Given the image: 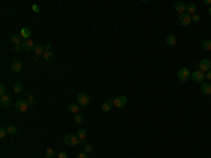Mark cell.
Wrapping results in <instances>:
<instances>
[{"mask_svg":"<svg viewBox=\"0 0 211 158\" xmlns=\"http://www.w3.org/2000/svg\"><path fill=\"white\" fill-rule=\"evenodd\" d=\"M89 102H90V98H89L87 93H85V92H80V93H77L76 96V103L79 106H87Z\"/></svg>","mask_w":211,"mask_h":158,"instance_id":"1","label":"cell"},{"mask_svg":"<svg viewBox=\"0 0 211 158\" xmlns=\"http://www.w3.org/2000/svg\"><path fill=\"white\" fill-rule=\"evenodd\" d=\"M64 143L66 146H77L79 144V137L76 134H66L64 137Z\"/></svg>","mask_w":211,"mask_h":158,"instance_id":"2","label":"cell"},{"mask_svg":"<svg viewBox=\"0 0 211 158\" xmlns=\"http://www.w3.org/2000/svg\"><path fill=\"white\" fill-rule=\"evenodd\" d=\"M177 76H179V79L182 82H186V81H189V78L191 76V74H190V71L187 68H180V69L177 71Z\"/></svg>","mask_w":211,"mask_h":158,"instance_id":"3","label":"cell"},{"mask_svg":"<svg viewBox=\"0 0 211 158\" xmlns=\"http://www.w3.org/2000/svg\"><path fill=\"white\" fill-rule=\"evenodd\" d=\"M14 106H16V109H17L18 111H27V109H28V102L20 99L14 103Z\"/></svg>","mask_w":211,"mask_h":158,"instance_id":"4","label":"cell"},{"mask_svg":"<svg viewBox=\"0 0 211 158\" xmlns=\"http://www.w3.org/2000/svg\"><path fill=\"white\" fill-rule=\"evenodd\" d=\"M0 105L3 109H9L10 106H12V98L9 96V95H3L1 98H0Z\"/></svg>","mask_w":211,"mask_h":158,"instance_id":"5","label":"cell"},{"mask_svg":"<svg viewBox=\"0 0 211 158\" xmlns=\"http://www.w3.org/2000/svg\"><path fill=\"white\" fill-rule=\"evenodd\" d=\"M199 66H200V71L208 72V71L211 69V61L210 59H201L199 62Z\"/></svg>","mask_w":211,"mask_h":158,"instance_id":"6","label":"cell"},{"mask_svg":"<svg viewBox=\"0 0 211 158\" xmlns=\"http://www.w3.org/2000/svg\"><path fill=\"white\" fill-rule=\"evenodd\" d=\"M205 78V75H204V72L203 71H196V72H193L191 74V79H193L194 82H197V83H200V82H203V79Z\"/></svg>","mask_w":211,"mask_h":158,"instance_id":"7","label":"cell"},{"mask_svg":"<svg viewBox=\"0 0 211 158\" xmlns=\"http://www.w3.org/2000/svg\"><path fill=\"white\" fill-rule=\"evenodd\" d=\"M179 23L182 24V25H189V24L191 23V16H190L189 13H183V14H180Z\"/></svg>","mask_w":211,"mask_h":158,"instance_id":"8","label":"cell"},{"mask_svg":"<svg viewBox=\"0 0 211 158\" xmlns=\"http://www.w3.org/2000/svg\"><path fill=\"white\" fill-rule=\"evenodd\" d=\"M127 98L125 96H117L116 99H114V106L116 107H118V109H121V107H124V106L127 105Z\"/></svg>","mask_w":211,"mask_h":158,"instance_id":"9","label":"cell"},{"mask_svg":"<svg viewBox=\"0 0 211 158\" xmlns=\"http://www.w3.org/2000/svg\"><path fill=\"white\" fill-rule=\"evenodd\" d=\"M12 71L13 72H16V74L21 72V71H23V62H21V61H18V59L13 61L12 62Z\"/></svg>","mask_w":211,"mask_h":158,"instance_id":"10","label":"cell"},{"mask_svg":"<svg viewBox=\"0 0 211 158\" xmlns=\"http://www.w3.org/2000/svg\"><path fill=\"white\" fill-rule=\"evenodd\" d=\"M21 47H23V50H25V51H34L35 44L33 42V40H25V41H23Z\"/></svg>","mask_w":211,"mask_h":158,"instance_id":"11","label":"cell"},{"mask_svg":"<svg viewBox=\"0 0 211 158\" xmlns=\"http://www.w3.org/2000/svg\"><path fill=\"white\" fill-rule=\"evenodd\" d=\"M175 10L176 12H179L180 14H183V13L186 12V4H184L183 1H176L175 3Z\"/></svg>","mask_w":211,"mask_h":158,"instance_id":"12","label":"cell"},{"mask_svg":"<svg viewBox=\"0 0 211 158\" xmlns=\"http://www.w3.org/2000/svg\"><path fill=\"white\" fill-rule=\"evenodd\" d=\"M165 41H166V45H176V44H177V38H176V35L169 34L166 37Z\"/></svg>","mask_w":211,"mask_h":158,"instance_id":"13","label":"cell"},{"mask_svg":"<svg viewBox=\"0 0 211 158\" xmlns=\"http://www.w3.org/2000/svg\"><path fill=\"white\" fill-rule=\"evenodd\" d=\"M114 106V100H111V99H108V100H106L104 103H103V106H101V109L104 111H110L111 110V107Z\"/></svg>","mask_w":211,"mask_h":158,"instance_id":"14","label":"cell"},{"mask_svg":"<svg viewBox=\"0 0 211 158\" xmlns=\"http://www.w3.org/2000/svg\"><path fill=\"white\" fill-rule=\"evenodd\" d=\"M20 35H21L23 38H25V40H30V37H31V30H30L28 27H23L21 31H20Z\"/></svg>","mask_w":211,"mask_h":158,"instance_id":"15","label":"cell"},{"mask_svg":"<svg viewBox=\"0 0 211 158\" xmlns=\"http://www.w3.org/2000/svg\"><path fill=\"white\" fill-rule=\"evenodd\" d=\"M201 92L204 95H211V83L210 82H204L201 85Z\"/></svg>","mask_w":211,"mask_h":158,"instance_id":"16","label":"cell"},{"mask_svg":"<svg viewBox=\"0 0 211 158\" xmlns=\"http://www.w3.org/2000/svg\"><path fill=\"white\" fill-rule=\"evenodd\" d=\"M42 58L45 59L47 62H52L53 59H55V55H53L52 51H45V52H44V55H42Z\"/></svg>","mask_w":211,"mask_h":158,"instance_id":"17","label":"cell"},{"mask_svg":"<svg viewBox=\"0 0 211 158\" xmlns=\"http://www.w3.org/2000/svg\"><path fill=\"white\" fill-rule=\"evenodd\" d=\"M34 52H35V55L37 57H42L44 55V52H45V47L44 45H35V48H34Z\"/></svg>","mask_w":211,"mask_h":158,"instance_id":"18","label":"cell"},{"mask_svg":"<svg viewBox=\"0 0 211 158\" xmlns=\"http://www.w3.org/2000/svg\"><path fill=\"white\" fill-rule=\"evenodd\" d=\"M79 107H80V106L77 105V103H69V105H68V110H69L70 113L77 114V113H79Z\"/></svg>","mask_w":211,"mask_h":158,"instance_id":"19","label":"cell"},{"mask_svg":"<svg viewBox=\"0 0 211 158\" xmlns=\"http://www.w3.org/2000/svg\"><path fill=\"white\" fill-rule=\"evenodd\" d=\"M10 40H12L13 44H16V45H21L23 44V41H21V35L18 34H13L12 37H10Z\"/></svg>","mask_w":211,"mask_h":158,"instance_id":"20","label":"cell"},{"mask_svg":"<svg viewBox=\"0 0 211 158\" xmlns=\"http://www.w3.org/2000/svg\"><path fill=\"white\" fill-rule=\"evenodd\" d=\"M186 12H189V14L191 16V14H196V4L194 3H189V4H186Z\"/></svg>","mask_w":211,"mask_h":158,"instance_id":"21","label":"cell"},{"mask_svg":"<svg viewBox=\"0 0 211 158\" xmlns=\"http://www.w3.org/2000/svg\"><path fill=\"white\" fill-rule=\"evenodd\" d=\"M201 47L204 51H211V40H205L201 42Z\"/></svg>","mask_w":211,"mask_h":158,"instance_id":"22","label":"cell"},{"mask_svg":"<svg viewBox=\"0 0 211 158\" xmlns=\"http://www.w3.org/2000/svg\"><path fill=\"white\" fill-rule=\"evenodd\" d=\"M13 90H14V93H21V92H23V85L16 82L13 85Z\"/></svg>","mask_w":211,"mask_h":158,"instance_id":"23","label":"cell"},{"mask_svg":"<svg viewBox=\"0 0 211 158\" xmlns=\"http://www.w3.org/2000/svg\"><path fill=\"white\" fill-rule=\"evenodd\" d=\"M6 129H7V133H9V134H13V135L17 134V131H18L17 127H16V126H13V124H9Z\"/></svg>","mask_w":211,"mask_h":158,"instance_id":"24","label":"cell"},{"mask_svg":"<svg viewBox=\"0 0 211 158\" xmlns=\"http://www.w3.org/2000/svg\"><path fill=\"white\" fill-rule=\"evenodd\" d=\"M76 135L79 137V140H85V138L87 137V133H86V130H85V129H80L76 133Z\"/></svg>","mask_w":211,"mask_h":158,"instance_id":"25","label":"cell"},{"mask_svg":"<svg viewBox=\"0 0 211 158\" xmlns=\"http://www.w3.org/2000/svg\"><path fill=\"white\" fill-rule=\"evenodd\" d=\"M27 102H28V105H31V106L37 105V102H35V99H34V96H33L31 93H28V96H27Z\"/></svg>","mask_w":211,"mask_h":158,"instance_id":"26","label":"cell"},{"mask_svg":"<svg viewBox=\"0 0 211 158\" xmlns=\"http://www.w3.org/2000/svg\"><path fill=\"white\" fill-rule=\"evenodd\" d=\"M73 120H75V123H82L83 122V116L82 114H80V113H77V114H75V116H73Z\"/></svg>","mask_w":211,"mask_h":158,"instance_id":"27","label":"cell"},{"mask_svg":"<svg viewBox=\"0 0 211 158\" xmlns=\"http://www.w3.org/2000/svg\"><path fill=\"white\" fill-rule=\"evenodd\" d=\"M6 134H7V129L6 127H1V129H0V138H4Z\"/></svg>","mask_w":211,"mask_h":158,"instance_id":"28","label":"cell"},{"mask_svg":"<svg viewBox=\"0 0 211 158\" xmlns=\"http://www.w3.org/2000/svg\"><path fill=\"white\" fill-rule=\"evenodd\" d=\"M93 151V147L92 146H89V144H86V146H85V151L83 152H86V154H89V152H92Z\"/></svg>","mask_w":211,"mask_h":158,"instance_id":"29","label":"cell"},{"mask_svg":"<svg viewBox=\"0 0 211 158\" xmlns=\"http://www.w3.org/2000/svg\"><path fill=\"white\" fill-rule=\"evenodd\" d=\"M47 157H49V158L53 157V150L52 148H47Z\"/></svg>","mask_w":211,"mask_h":158,"instance_id":"30","label":"cell"},{"mask_svg":"<svg viewBox=\"0 0 211 158\" xmlns=\"http://www.w3.org/2000/svg\"><path fill=\"white\" fill-rule=\"evenodd\" d=\"M6 86H4V85H1V86H0V95H1V96H3V95H6Z\"/></svg>","mask_w":211,"mask_h":158,"instance_id":"31","label":"cell"},{"mask_svg":"<svg viewBox=\"0 0 211 158\" xmlns=\"http://www.w3.org/2000/svg\"><path fill=\"white\" fill-rule=\"evenodd\" d=\"M191 21H196V23H197V21H200V16H199V14H194L193 17H191Z\"/></svg>","mask_w":211,"mask_h":158,"instance_id":"32","label":"cell"},{"mask_svg":"<svg viewBox=\"0 0 211 158\" xmlns=\"http://www.w3.org/2000/svg\"><path fill=\"white\" fill-rule=\"evenodd\" d=\"M59 158H68V154L65 151H61L59 152Z\"/></svg>","mask_w":211,"mask_h":158,"instance_id":"33","label":"cell"},{"mask_svg":"<svg viewBox=\"0 0 211 158\" xmlns=\"http://www.w3.org/2000/svg\"><path fill=\"white\" fill-rule=\"evenodd\" d=\"M33 10H34V13H40V6H38V4H34V6H33Z\"/></svg>","mask_w":211,"mask_h":158,"instance_id":"34","label":"cell"},{"mask_svg":"<svg viewBox=\"0 0 211 158\" xmlns=\"http://www.w3.org/2000/svg\"><path fill=\"white\" fill-rule=\"evenodd\" d=\"M76 158H87V154H86V152H80Z\"/></svg>","mask_w":211,"mask_h":158,"instance_id":"35","label":"cell"},{"mask_svg":"<svg viewBox=\"0 0 211 158\" xmlns=\"http://www.w3.org/2000/svg\"><path fill=\"white\" fill-rule=\"evenodd\" d=\"M44 47H45V51H51V44H49V42H47Z\"/></svg>","mask_w":211,"mask_h":158,"instance_id":"36","label":"cell"},{"mask_svg":"<svg viewBox=\"0 0 211 158\" xmlns=\"http://www.w3.org/2000/svg\"><path fill=\"white\" fill-rule=\"evenodd\" d=\"M21 50H23V47H21V45H16V47H14V51H16V52L21 51Z\"/></svg>","mask_w":211,"mask_h":158,"instance_id":"37","label":"cell"},{"mask_svg":"<svg viewBox=\"0 0 211 158\" xmlns=\"http://www.w3.org/2000/svg\"><path fill=\"white\" fill-rule=\"evenodd\" d=\"M79 144L85 147V146H86V141H85V140H79Z\"/></svg>","mask_w":211,"mask_h":158,"instance_id":"38","label":"cell"},{"mask_svg":"<svg viewBox=\"0 0 211 158\" xmlns=\"http://www.w3.org/2000/svg\"><path fill=\"white\" fill-rule=\"evenodd\" d=\"M207 79H210V81H211V69L207 72Z\"/></svg>","mask_w":211,"mask_h":158,"instance_id":"39","label":"cell"},{"mask_svg":"<svg viewBox=\"0 0 211 158\" xmlns=\"http://www.w3.org/2000/svg\"><path fill=\"white\" fill-rule=\"evenodd\" d=\"M204 3H205V4H207V6H211V0H205Z\"/></svg>","mask_w":211,"mask_h":158,"instance_id":"40","label":"cell"},{"mask_svg":"<svg viewBox=\"0 0 211 158\" xmlns=\"http://www.w3.org/2000/svg\"><path fill=\"white\" fill-rule=\"evenodd\" d=\"M208 12H210V16H211V9H210V10H208Z\"/></svg>","mask_w":211,"mask_h":158,"instance_id":"41","label":"cell"},{"mask_svg":"<svg viewBox=\"0 0 211 158\" xmlns=\"http://www.w3.org/2000/svg\"><path fill=\"white\" fill-rule=\"evenodd\" d=\"M45 158H49V157H45Z\"/></svg>","mask_w":211,"mask_h":158,"instance_id":"42","label":"cell"}]
</instances>
